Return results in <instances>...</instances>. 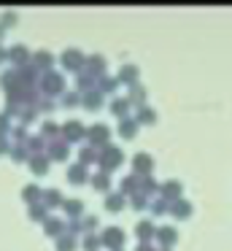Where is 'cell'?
Listing matches in <instances>:
<instances>
[{"mask_svg": "<svg viewBox=\"0 0 232 251\" xmlns=\"http://www.w3.org/2000/svg\"><path fill=\"white\" fill-rule=\"evenodd\" d=\"M62 205H65V211H68L70 216H81V211H84V202L81 200H65Z\"/></svg>", "mask_w": 232, "mask_h": 251, "instance_id": "obj_16", "label": "cell"}, {"mask_svg": "<svg viewBox=\"0 0 232 251\" xmlns=\"http://www.w3.org/2000/svg\"><path fill=\"white\" fill-rule=\"evenodd\" d=\"M43 197H46V202H49V205H57V202H65V200H62V195H59L57 189H49V192H43Z\"/></svg>", "mask_w": 232, "mask_h": 251, "instance_id": "obj_23", "label": "cell"}, {"mask_svg": "<svg viewBox=\"0 0 232 251\" xmlns=\"http://www.w3.org/2000/svg\"><path fill=\"white\" fill-rule=\"evenodd\" d=\"M73 246H76V238L70 232H65V235H59V238H57V249L59 251H70Z\"/></svg>", "mask_w": 232, "mask_h": 251, "instance_id": "obj_15", "label": "cell"}, {"mask_svg": "<svg viewBox=\"0 0 232 251\" xmlns=\"http://www.w3.org/2000/svg\"><path fill=\"white\" fill-rule=\"evenodd\" d=\"M124 159V154H122V149H116V146H105V154L100 157V165H103V170H111L113 165H119Z\"/></svg>", "mask_w": 232, "mask_h": 251, "instance_id": "obj_1", "label": "cell"}, {"mask_svg": "<svg viewBox=\"0 0 232 251\" xmlns=\"http://www.w3.org/2000/svg\"><path fill=\"white\" fill-rule=\"evenodd\" d=\"M151 211H154V213H165V211H167V202H165V200H154Z\"/></svg>", "mask_w": 232, "mask_h": 251, "instance_id": "obj_36", "label": "cell"}, {"mask_svg": "<svg viewBox=\"0 0 232 251\" xmlns=\"http://www.w3.org/2000/svg\"><path fill=\"white\" fill-rule=\"evenodd\" d=\"M11 154H14V159H22V157H25V149H22V146H16Z\"/></svg>", "mask_w": 232, "mask_h": 251, "instance_id": "obj_46", "label": "cell"}, {"mask_svg": "<svg viewBox=\"0 0 232 251\" xmlns=\"http://www.w3.org/2000/svg\"><path fill=\"white\" fill-rule=\"evenodd\" d=\"M156 238H159V243H165V246H170V243H176V227H159L156 229Z\"/></svg>", "mask_w": 232, "mask_h": 251, "instance_id": "obj_7", "label": "cell"}, {"mask_svg": "<svg viewBox=\"0 0 232 251\" xmlns=\"http://www.w3.org/2000/svg\"><path fill=\"white\" fill-rule=\"evenodd\" d=\"M119 78H122V81L135 84V78H138V68H135V65H124L122 71H119Z\"/></svg>", "mask_w": 232, "mask_h": 251, "instance_id": "obj_13", "label": "cell"}, {"mask_svg": "<svg viewBox=\"0 0 232 251\" xmlns=\"http://www.w3.org/2000/svg\"><path fill=\"white\" fill-rule=\"evenodd\" d=\"M122 205H124V197L122 195H108L105 197V208H108V211H122Z\"/></svg>", "mask_w": 232, "mask_h": 251, "instance_id": "obj_18", "label": "cell"}, {"mask_svg": "<svg viewBox=\"0 0 232 251\" xmlns=\"http://www.w3.org/2000/svg\"><path fill=\"white\" fill-rule=\"evenodd\" d=\"M41 146H43V141H41V138H38V135L27 141V149H41Z\"/></svg>", "mask_w": 232, "mask_h": 251, "instance_id": "obj_38", "label": "cell"}, {"mask_svg": "<svg viewBox=\"0 0 232 251\" xmlns=\"http://www.w3.org/2000/svg\"><path fill=\"white\" fill-rule=\"evenodd\" d=\"M8 57H11L14 62H25L27 57H30V51H27V46L16 44V46H11V49H8Z\"/></svg>", "mask_w": 232, "mask_h": 251, "instance_id": "obj_8", "label": "cell"}, {"mask_svg": "<svg viewBox=\"0 0 232 251\" xmlns=\"http://www.w3.org/2000/svg\"><path fill=\"white\" fill-rule=\"evenodd\" d=\"M89 68H92V71H97V73H103V71H105V60H103L100 54L89 57Z\"/></svg>", "mask_w": 232, "mask_h": 251, "instance_id": "obj_24", "label": "cell"}, {"mask_svg": "<svg viewBox=\"0 0 232 251\" xmlns=\"http://www.w3.org/2000/svg\"><path fill=\"white\" fill-rule=\"evenodd\" d=\"M162 251H170V249H162Z\"/></svg>", "mask_w": 232, "mask_h": 251, "instance_id": "obj_51", "label": "cell"}, {"mask_svg": "<svg viewBox=\"0 0 232 251\" xmlns=\"http://www.w3.org/2000/svg\"><path fill=\"white\" fill-rule=\"evenodd\" d=\"M135 232H138V238H140V240H143V243H146V240H149L151 235H154V224H151V222H140Z\"/></svg>", "mask_w": 232, "mask_h": 251, "instance_id": "obj_14", "label": "cell"}, {"mask_svg": "<svg viewBox=\"0 0 232 251\" xmlns=\"http://www.w3.org/2000/svg\"><path fill=\"white\" fill-rule=\"evenodd\" d=\"M132 165H135V176H138V173H151V168H154V159H151L149 154H135V157H132Z\"/></svg>", "mask_w": 232, "mask_h": 251, "instance_id": "obj_4", "label": "cell"}, {"mask_svg": "<svg viewBox=\"0 0 232 251\" xmlns=\"http://www.w3.org/2000/svg\"><path fill=\"white\" fill-rule=\"evenodd\" d=\"M0 78H3V81H0V84H3L5 89H11V92H14V89H16V71H5V73H3V76H0Z\"/></svg>", "mask_w": 232, "mask_h": 251, "instance_id": "obj_21", "label": "cell"}, {"mask_svg": "<svg viewBox=\"0 0 232 251\" xmlns=\"http://www.w3.org/2000/svg\"><path fill=\"white\" fill-rule=\"evenodd\" d=\"M116 81H119V78H116ZM116 81H103V89H113V87H116Z\"/></svg>", "mask_w": 232, "mask_h": 251, "instance_id": "obj_47", "label": "cell"}, {"mask_svg": "<svg viewBox=\"0 0 232 251\" xmlns=\"http://www.w3.org/2000/svg\"><path fill=\"white\" fill-rule=\"evenodd\" d=\"M62 87H65V78L59 76V73H43V89L46 92H62Z\"/></svg>", "mask_w": 232, "mask_h": 251, "instance_id": "obj_2", "label": "cell"}, {"mask_svg": "<svg viewBox=\"0 0 232 251\" xmlns=\"http://www.w3.org/2000/svg\"><path fill=\"white\" fill-rule=\"evenodd\" d=\"M111 111L113 114H124V111H127V98H116L111 103Z\"/></svg>", "mask_w": 232, "mask_h": 251, "instance_id": "obj_25", "label": "cell"}, {"mask_svg": "<svg viewBox=\"0 0 232 251\" xmlns=\"http://www.w3.org/2000/svg\"><path fill=\"white\" fill-rule=\"evenodd\" d=\"M41 195V189H38L35 184H30V186H25V192H22V197H25V200H35V197Z\"/></svg>", "mask_w": 232, "mask_h": 251, "instance_id": "obj_29", "label": "cell"}, {"mask_svg": "<svg viewBox=\"0 0 232 251\" xmlns=\"http://www.w3.org/2000/svg\"><path fill=\"white\" fill-rule=\"evenodd\" d=\"M92 184H95L97 189H105L108 186V173H97L95 178H92Z\"/></svg>", "mask_w": 232, "mask_h": 251, "instance_id": "obj_32", "label": "cell"}, {"mask_svg": "<svg viewBox=\"0 0 232 251\" xmlns=\"http://www.w3.org/2000/svg\"><path fill=\"white\" fill-rule=\"evenodd\" d=\"M14 22H16V17H14L11 11H5V14H3V25H14Z\"/></svg>", "mask_w": 232, "mask_h": 251, "instance_id": "obj_43", "label": "cell"}, {"mask_svg": "<svg viewBox=\"0 0 232 251\" xmlns=\"http://www.w3.org/2000/svg\"><path fill=\"white\" fill-rule=\"evenodd\" d=\"M30 168L35 170V173H43V170H46V157H32L30 159Z\"/></svg>", "mask_w": 232, "mask_h": 251, "instance_id": "obj_26", "label": "cell"}, {"mask_svg": "<svg viewBox=\"0 0 232 251\" xmlns=\"http://www.w3.org/2000/svg\"><path fill=\"white\" fill-rule=\"evenodd\" d=\"M97 246H100V238H95V235H86V240H84V249H86V251H95Z\"/></svg>", "mask_w": 232, "mask_h": 251, "instance_id": "obj_33", "label": "cell"}, {"mask_svg": "<svg viewBox=\"0 0 232 251\" xmlns=\"http://www.w3.org/2000/svg\"><path fill=\"white\" fill-rule=\"evenodd\" d=\"M162 192H165L167 197H178V195H181V184H178L176 178H170V181H165V186H162Z\"/></svg>", "mask_w": 232, "mask_h": 251, "instance_id": "obj_17", "label": "cell"}, {"mask_svg": "<svg viewBox=\"0 0 232 251\" xmlns=\"http://www.w3.org/2000/svg\"><path fill=\"white\" fill-rule=\"evenodd\" d=\"M5 130H8V116L0 114V132H5Z\"/></svg>", "mask_w": 232, "mask_h": 251, "instance_id": "obj_44", "label": "cell"}, {"mask_svg": "<svg viewBox=\"0 0 232 251\" xmlns=\"http://www.w3.org/2000/svg\"><path fill=\"white\" fill-rule=\"evenodd\" d=\"M143 98H146V89L138 87V84H132V89H129V98H127V100H132V103H140Z\"/></svg>", "mask_w": 232, "mask_h": 251, "instance_id": "obj_22", "label": "cell"}, {"mask_svg": "<svg viewBox=\"0 0 232 251\" xmlns=\"http://www.w3.org/2000/svg\"><path fill=\"white\" fill-rule=\"evenodd\" d=\"M78 103V92H68L65 95V105H76Z\"/></svg>", "mask_w": 232, "mask_h": 251, "instance_id": "obj_37", "label": "cell"}, {"mask_svg": "<svg viewBox=\"0 0 232 251\" xmlns=\"http://www.w3.org/2000/svg\"><path fill=\"white\" fill-rule=\"evenodd\" d=\"M3 57H8V54H5V51H3V49H0V60H3Z\"/></svg>", "mask_w": 232, "mask_h": 251, "instance_id": "obj_50", "label": "cell"}, {"mask_svg": "<svg viewBox=\"0 0 232 251\" xmlns=\"http://www.w3.org/2000/svg\"><path fill=\"white\" fill-rule=\"evenodd\" d=\"M138 116H140V122H146V125H151V122L156 119V114H154L151 108H140V111H138Z\"/></svg>", "mask_w": 232, "mask_h": 251, "instance_id": "obj_30", "label": "cell"}, {"mask_svg": "<svg viewBox=\"0 0 232 251\" xmlns=\"http://www.w3.org/2000/svg\"><path fill=\"white\" fill-rule=\"evenodd\" d=\"M5 149H8V146H5V138H3V135H0V154H3V151H5Z\"/></svg>", "mask_w": 232, "mask_h": 251, "instance_id": "obj_49", "label": "cell"}, {"mask_svg": "<svg viewBox=\"0 0 232 251\" xmlns=\"http://www.w3.org/2000/svg\"><path fill=\"white\" fill-rule=\"evenodd\" d=\"M135 184H140L138 176H127V178L122 181V192H132V189H135Z\"/></svg>", "mask_w": 232, "mask_h": 251, "instance_id": "obj_27", "label": "cell"}, {"mask_svg": "<svg viewBox=\"0 0 232 251\" xmlns=\"http://www.w3.org/2000/svg\"><path fill=\"white\" fill-rule=\"evenodd\" d=\"M135 127H138V122H132V119H122V125H119V132H122L124 138H132V135H135Z\"/></svg>", "mask_w": 232, "mask_h": 251, "instance_id": "obj_19", "label": "cell"}, {"mask_svg": "<svg viewBox=\"0 0 232 251\" xmlns=\"http://www.w3.org/2000/svg\"><path fill=\"white\" fill-rule=\"evenodd\" d=\"M103 243L105 246H113V251H116V246L124 243V232L116 227H105V232H103Z\"/></svg>", "mask_w": 232, "mask_h": 251, "instance_id": "obj_3", "label": "cell"}, {"mask_svg": "<svg viewBox=\"0 0 232 251\" xmlns=\"http://www.w3.org/2000/svg\"><path fill=\"white\" fill-rule=\"evenodd\" d=\"M65 154H68V143L57 141V143H52V146H49V157H54V159H62Z\"/></svg>", "mask_w": 232, "mask_h": 251, "instance_id": "obj_12", "label": "cell"}, {"mask_svg": "<svg viewBox=\"0 0 232 251\" xmlns=\"http://www.w3.org/2000/svg\"><path fill=\"white\" fill-rule=\"evenodd\" d=\"M143 189H146V192H154V189H156L154 178H149V176H146V178H143Z\"/></svg>", "mask_w": 232, "mask_h": 251, "instance_id": "obj_39", "label": "cell"}, {"mask_svg": "<svg viewBox=\"0 0 232 251\" xmlns=\"http://www.w3.org/2000/svg\"><path fill=\"white\" fill-rule=\"evenodd\" d=\"M138 251H154V249H151L149 243H140V246H138Z\"/></svg>", "mask_w": 232, "mask_h": 251, "instance_id": "obj_48", "label": "cell"}, {"mask_svg": "<svg viewBox=\"0 0 232 251\" xmlns=\"http://www.w3.org/2000/svg\"><path fill=\"white\" fill-rule=\"evenodd\" d=\"M97 224H100V222H97V216H86V219H84V227H89V229L97 227Z\"/></svg>", "mask_w": 232, "mask_h": 251, "instance_id": "obj_42", "label": "cell"}, {"mask_svg": "<svg viewBox=\"0 0 232 251\" xmlns=\"http://www.w3.org/2000/svg\"><path fill=\"white\" fill-rule=\"evenodd\" d=\"M0 33H3V30H0Z\"/></svg>", "mask_w": 232, "mask_h": 251, "instance_id": "obj_52", "label": "cell"}, {"mask_svg": "<svg viewBox=\"0 0 232 251\" xmlns=\"http://www.w3.org/2000/svg\"><path fill=\"white\" fill-rule=\"evenodd\" d=\"M62 62H65V68H81V51L78 49H65V54H62Z\"/></svg>", "mask_w": 232, "mask_h": 251, "instance_id": "obj_5", "label": "cell"}, {"mask_svg": "<svg viewBox=\"0 0 232 251\" xmlns=\"http://www.w3.org/2000/svg\"><path fill=\"white\" fill-rule=\"evenodd\" d=\"M89 159H95V151H92V149H84V151H81V162H89Z\"/></svg>", "mask_w": 232, "mask_h": 251, "instance_id": "obj_40", "label": "cell"}, {"mask_svg": "<svg viewBox=\"0 0 232 251\" xmlns=\"http://www.w3.org/2000/svg\"><path fill=\"white\" fill-rule=\"evenodd\" d=\"M65 135L76 141V138H84V135H86V130L78 125V122H70V125H65Z\"/></svg>", "mask_w": 232, "mask_h": 251, "instance_id": "obj_11", "label": "cell"}, {"mask_svg": "<svg viewBox=\"0 0 232 251\" xmlns=\"http://www.w3.org/2000/svg\"><path fill=\"white\" fill-rule=\"evenodd\" d=\"M132 205H135V208H143V205H146V195H143V192H140V195L135 192V195H132Z\"/></svg>", "mask_w": 232, "mask_h": 251, "instance_id": "obj_35", "label": "cell"}, {"mask_svg": "<svg viewBox=\"0 0 232 251\" xmlns=\"http://www.w3.org/2000/svg\"><path fill=\"white\" fill-rule=\"evenodd\" d=\"M173 213H176L178 219H181V216H189V213H192V202H189V200H181V197H178V200L173 202Z\"/></svg>", "mask_w": 232, "mask_h": 251, "instance_id": "obj_9", "label": "cell"}, {"mask_svg": "<svg viewBox=\"0 0 232 251\" xmlns=\"http://www.w3.org/2000/svg\"><path fill=\"white\" fill-rule=\"evenodd\" d=\"M43 227H46V235L49 238H59V232H62V222H59V219H46V222H43Z\"/></svg>", "mask_w": 232, "mask_h": 251, "instance_id": "obj_10", "label": "cell"}, {"mask_svg": "<svg viewBox=\"0 0 232 251\" xmlns=\"http://www.w3.org/2000/svg\"><path fill=\"white\" fill-rule=\"evenodd\" d=\"M100 100H103L100 92H89V95H86V108H97V105H100Z\"/></svg>", "mask_w": 232, "mask_h": 251, "instance_id": "obj_28", "label": "cell"}, {"mask_svg": "<svg viewBox=\"0 0 232 251\" xmlns=\"http://www.w3.org/2000/svg\"><path fill=\"white\" fill-rule=\"evenodd\" d=\"M68 178H70V181H84V178H86L84 165H73V168H68Z\"/></svg>", "mask_w": 232, "mask_h": 251, "instance_id": "obj_20", "label": "cell"}, {"mask_svg": "<svg viewBox=\"0 0 232 251\" xmlns=\"http://www.w3.org/2000/svg\"><path fill=\"white\" fill-rule=\"evenodd\" d=\"M89 81H92L89 73H81V76H78V87H89Z\"/></svg>", "mask_w": 232, "mask_h": 251, "instance_id": "obj_41", "label": "cell"}, {"mask_svg": "<svg viewBox=\"0 0 232 251\" xmlns=\"http://www.w3.org/2000/svg\"><path fill=\"white\" fill-rule=\"evenodd\" d=\"M46 216V208L41 205V202H35V205H30V219H43Z\"/></svg>", "mask_w": 232, "mask_h": 251, "instance_id": "obj_31", "label": "cell"}, {"mask_svg": "<svg viewBox=\"0 0 232 251\" xmlns=\"http://www.w3.org/2000/svg\"><path fill=\"white\" fill-rule=\"evenodd\" d=\"M43 132H52V135H54V132H57V125H52V122H46V125H43Z\"/></svg>", "mask_w": 232, "mask_h": 251, "instance_id": "obj_45", "label": "cell"}, {"mask_svg": "<svg viewBox=\"0 0 232 251\" xmlns=\"http://www.w3.org/2000/svg\"><path fill=\"white\" fill-rule=\"evenodd\" d=\"M86 135H89V141H92V143H97V146H100V143H108V127L97 125V127H92V130L86 132Z\"/></svg>", "mask_w": 232, "mask_h": 251, "instance_id": "obj_6", "label": "cell"}, {"mask_svg": "<svg viewBox=\"0 0 232 251\" xmlns=\"http://www.w3.org/2000/svg\"><path fill=\"white\" fill-rule=\"evenodd\" d=\"M49 62H52V57H49V51H38V54H35V65L46 68Z\"/></svg>", "mask_w": 232, "mask_h": 251, "instance_id": "obj_34", "label": "cell"}]
</instances>
